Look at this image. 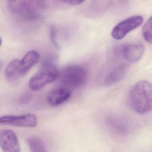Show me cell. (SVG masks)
I'll return each instance as SVG.
<instances>
[{
	"label": "cell",
	"instance_id": "3957f363",
	"mask_svg": "<svg viewBox=\"0 0 152 152\" xmlns=\"http://www.w3.org/2000/svg\"><path fill=\"white\" fill-rule=\"evenodd\" d=\"M40 55L34 50L28 51L20 59H14L7 65L5 75L10 81H15L24 77L39 61Z\"/></svg>",
	"mask_w": 152,
	"mask_h": 152
},
{
	"label": "cell",
	"instance_id": "6da1fadb",
	"mask_svg": "<svg viewBox=\"0 0 152 152\" xmlns=\"http://www.w3.org/2000/svg\"><path fill=\"white\" fill-rule=\"evenodd\" d=\"M152 87L150 81L142 80L131 87L128 96L129 106L139 114L149 113L152 107Z\"/></svg>",
	"mask_w": 152,
	"mask_h": 152
},
{
	"label": "cell",
	"instance_id": "5bb4252c",
	"mask_svg": "<svg viewBox=\"0 0 152 152\" xmlns=\"http://www.w3.org/2000/svg\"><path fill=\"white\" fill-rule=\"evenodd\" d=\"M151 26L152 18L150 17L145 23L144 24L142 28V34L144 40L149 43H151Z\"/></svg>",
	"mask_w": 152,
	"mask_h": 152
},
{
	"label": "cell",
	"instance_id": "5b68a950",
	"mask_svg": "<svg viewBox=\"0 0 152 152\" xmlns=\"http://www.w3.org/2000/svg\"><path fill=\"white\" fill-rule=\"evenodd\" d=\"M59 77L64 86L68 88H78L86 84L88 71L82 65H71L59 71Z\"/></svg>",
	"mask_w": 152,
	"mask_h": 152
},
{
	"label": "cell",
	"instance_id": "2e32d148",
	"mask_svg": "<svg viewBox=\"0 0 152 152\" xmlns=\"http://www.w3.org/2000/svg\"><path fill=\"white\" fill-rule=\"evenodd\" d=\"M62 2L69 5H78L84 2L83 1H75V0H69V1H62Z\"/></svg>",
	"mask_w": 152,
	"mask_h": 152
},
{
	"label": "cell",
	"instance_id": "9a60e30c",
	"mask_svg": "<svg viewBox=\"0 0 152 152\" xmlns=\"http://www.w3.org/2000/svg\"><path fill=\"white\" fill-rule=\"evenodd\" d=\"M49 34H50L51 42L53 43V45L56 47H58V42L56 41V28L53 26H51L50 27Z\"/></svg>",
	"mask_w": 152,
	"mask_h": 152
},
{
	"label": "cell",
	"instance_id": "30bf717a",
	"mask_svg": "<svg viewBox=\"0 0 152 152\" xmlns=\"http://www.w3.org/2000/svg\"><path fill=\"white\" fill-rule=\"evenodd\" d=\"M71 93L68 87L59 86L52 90L47 96L48 104L53 107L58 106L65 103L71 97Z\"/></svg>",
	"mask_w": 152,
	"mask_h": 152
},
{
	"label": "cell",
	"instance_id": "8fae6325",
	"mask_svg": "<svg viewBox=\"0 0 152 152\" xmlns=\"http://www.w3.org/2000/svg\"><path fill=\"white\" fill-rule=\"evenodd\" d=\"M106 124L108 128L115 134L125 135L129 129L128 123L122 118L118 116H109L106 118Z\"/></svg>",
	"mask_w": 152,
	"mask_h": 152
},
{
	"label": "cell",
	"instance_id": "ba28073f",
	"mask_svg": "<svg viewBox=\"0 0 152 152\" xmlns=\"http://www.w3.org/2000/svg\"><path fill=\"white\" fill-rule=\"evenodd\" d=\"M2 125L18 127L34 128L37 124V117L33 113L18 115H4L0 118Z\"/></svg>",
	"mask_w": 152,
	"mask_h": 152
},
{
	"label": "cell",
	"instance_id": "277c9868",
	"mask_svg": "<svg viewBox=\"0 0 152 152\" xmlns=\"http://www.w3.org/2000/svg\"><path fill=\"white\" fill-rule=\"evenodd\" d=\"M59 71L55 59L48 57L43 62L40 69L30 79L29 87L33 91H39L46 85L53 82L59 77Z\"/></svg>",
	"mask_w": 152,
	"mask_h": 152
},
{
	"label": "cell",
	"instance_id": "9c48e42d",
	"mask_svg": "<svg viewBox=\"0 0 152 152\" xmlns=\"http://www.w3.org/2000/svg\"><path fill=\"white\" fill-rule=\"evenodd\" d=\"M0 146L5 152H20L21 151L17 135L10 129L1 130Z\"/></svg>",
	"mask_w": 152,
	"mask_h": 152
},
{
	"label": "cell",
	"instance_id": "52a82bcc",
	"mask_svg": "<svg viewBox=\"0 0 152 152\" xmlns=\"http://www.w3.org/2000/svg\"><path fill=\"white\" fill-rule=\"evenodd\" d=\"M144 51L145 48L143 44L132 43L115 47L113 49V54L129 62L134 63L141 59Z\"/></svg>",
	"mask_w": 152,
	"mask_h": 152
},
{
	"label": "cell",
	"instance_id": "7a4b0ae2",
	"mask_svg": "<svg viewBox=\"0 0 152 152\" xmlns=\"http://www.w3.org/2000/svg\"><path fill=\"white\" fill-rule=\"evenodd\" d=\"M10 12L21 21H34L41 17V11L45 8L43 1H8Z\"/></svg>",
	"mask_w": 152,
	"mask_h": 152
},
{
	"label": "cell",
	"instance_id": "4fadbf2b",
	"mask_svg": "<svg viewBox=\"0 0 152 152\" xmlns=\"http://www.w3.org/2000/svg\"><path fill=\"white\" fill-rule=\"evenodd\" d=\"M27 143L32 152L47 151L46 146L43 141L37 137H30L27 138Z\"/></svg>",
	"mask_w": 152,
	"mask_h": 152
},
{
	"label": "cell",
	"instance_id": "7c38bea8",
	"mask_svg": "<svg viewBox=\"0 0 152 152\" xmlns=\"http://www.w3.org/2000/svg\"><path fill=\"white\" fill-rule=\"evenodd\" d=\"M128 66L121 64L115 66L106 75L104 79V83L106 86H112L121 81L125 77Z\"/></svg>",
	"mask_w": 152,
	"mask_h": 152
},
{
	"label": "cell",
	"instance_id": "8992f818",
	"mask_svg": "<svg viewBox=\"0 0 152 152\" xmlns=\"http://www.w3.org/2000/svg\"><path fill=\"white\" fill-rule=\"evenodd\" d=\"M144 18L141 15L127 17L115 25L111 31L112 37L117 40L124 38L131 31L139 27L143 23Z\"/></svg>",
	"mask_w": 152,
	"mask_h": 152
}]
</instances>
